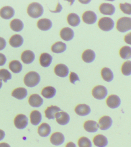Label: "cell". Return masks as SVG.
Returning <instances> with one entry per match:
<instances>
[{"instance_id":"d4e9b609","label":"cell","mask_w":131,"mask_h":147,"mask_svg":"<svg viewBox=\"0 0 131 147\" xmlns=\"http://www.w3.org/2000/svg\"><path fill=\"white\" fill-rule=\"evenodd\" d=\"M51 132L50 126L47 123L41 124L38 128V133L40 136L46 137L48 136Z\"/></svg>"},{"instance_id":"c3c4849f","label":"cell","mask_w":131,"mask_h":147,"mask_svg":"<svg viewBox=\"0 0 131 147\" xmlns=\"http://www.w3.org/2000/svg\"><path fill=\"white\" fill-rule=\"evenodd\" d=\"M2 80H0V89L1 88V87H2Z\"/></svg>"},{"instance_id":"7bdbcfd3","label":"cell","mask_w":131,"mask_h":147,"mask_svg":"<svg viewBox=\"0 0 131 147\" xmlns=\"http://www.w3.org/2000/svg\"><path fill=\"white\" fill-rule=\"evenodd\" d=\"M124 40L126 43L131 45V32L125 36Z\"/></svg>"},{"instance_id":"cb8c5ba5","label":"cell","mask_w":131,"mask_h":147,"mask_svg":"<svg viewBox=\"0 0 131 147\" xmlns=\"http://www.w3.org/2000/svg\"><path fill=\"white\" fill-rule=\"evenodd\" d=\"M52 59V56L49 54L43 53L40 56V64L44 67H48L51 64Z\"/></svg>"},{"instance_id":"f6af8a7d","label":"cell","mask_w":131,"mask_h":147,"mask_svg":"<svg viewBox=\"0 0 131 147\" xmlns=\"http://www.w3.org/2000/svg\"><path fill=\"white\" fill-rule=\"evenodd\" d=\"M5 136V133L4 131L0 129V141H1L4 138Z\"/></svg>"},{"instance_id":"d6986e66","label":"cell","mask_w":131,"mask_h":147,"mask_svg":"<svg viewBox=\"0 0 131 147\" xmlns=\"http://www.w3.org/2000/svg\"><path fill=\"white\" fill-rule=\"evenodd\" d=\"M60 111H62L59 107L56 106H51L48 107L45 110V114L46 118L49 119H54L55 117V115Z\"/></svg>"},{"instance_id":"8992f818","label":"cell","mask_w":131,"mask_h":147,"mask_svg":"<svg viewBox=\"0 0 131 147\" xmlns=\"http://www.w3.org/2000/svg\"><path fill=\"white\" fill-rule=\"evenodd\" d=\"M15 126L20 129L25 128L28 124V119L26 115L19 114L16 116L14 121Z\"/></svg>"},{"instance_id":"bcb514c9","label":"cell","mask_w":131,"mask_h":147,"mask_svg":"<svg viewBox=\"0 0 131 147\" xmlns=\"http://www.w3.org/2000/svg\"><path fill=\"white\" fill-rule=\"evenodd\" d=\"M66 147H76V146L73 142H70L66 144Z\"/></svg>"},{"instance_id":"f546056e","label":"cell","mask_w":131,"mask_h":147,"mask_svg":"<svg viewBox=\"0 0 131 147\" xmlns=\"http://www.w3.org/2000/svg\"><path fill=\"white\" fill-rule=\"evenodd\" d=\"M68 22L71 26L75 27L78 26L80 24V17L77 14L71 13L68 16Z\"/></svg>"},{"instance_id":"d6a6232c","label":"cell","mask_w":131,"mask_h":147,"mask_svg":"<svg viewBox=\"0 0 131 147\" xmlns=\"http://www.w3.org/2000/svg\"><path fill=\"white\" fill-rule=\"evenodd\" d=\"M10 26L11 29L16 32L22 31L24 28V24L20 20L14 19L10 23Z\"/></svg>"},{"instance_id":"ee69618b","label":"cell","mask_w":131,"mask_h":147,"mask_svg":"<svg viewBox=\"0 0 131 147\" xmlns=\"http://www.w3.org/2000/svg\"><path fill=\"white\" fill-rule=\"evenodd\" d=\"M62 6L59 3H57V8H56V10L55 11H51L50 10V11L52 12L53 13H59L61 11L62 9Z\"/></svg>"},{"instance_id":"44dd1931","label":"cell","mask_w":131,"mask_h":147,"mask_svg":"<svg viewBox=\"0 0 131 147\" xmlns=\"http://www.w3.org/2000/svg\"><path fill=\"white\" fill-rule=\"evenodd\" d=\"M94 145L98 147H105L107 145V139L104 136L98 134L93 139Z\"/></svg>"},{"instance_id":"5b68a950","label":"cell","mask_w":131,"mask_h":147,"mask_svg":"<svg viewBox=\"0 0 131 147\" xmlns=\"http://www.w3.org/2000/svg\"><path fill=\"white\" fill-rule=\"evenodd\" d=\"M107 94L108 91L106 88L102 86H97L92 91L93 96L98 100H102L105 98Z\"/></svg>"},{"instance_id":"f35d334b","label":"cell","mask_w":131,"mask_h":147,"mask_svg":"<svg viewBox=\"0 0 131 147\" xmlns=\"http://www.w3.org/2000/svg\"><path fill=\"white\" fill-rule=\"evenodd\" d=\"M120 8L124 13L131 15V4L129 3H120Z\"/></svg>"},{"instance_id":"8fae6325","label":"cell","mask_w":131,"mask_h":147,"mask_svg":"<svg viewBox=\"0 0 131 147\" xmlns=\"http://www.w3.org/2000/svg\"><path fill=\"white\" fill-rule=\"evenodd\" d=\"M106 103L108 106L111 109L118 107L121 104V100L119 96L115 95H111L107 99Z\"/></svg>"},{"instance_id":"277c9868","label":"cell","mask_w":131,"mask_h":147,"mask_svg":"<svg viewBox=\"0 0 131 147\" xmlns=\"http://www.w3.org/2000/svg\"><path fill=\"white\" fill-rule=\"evenodd\" d=\"M115 23L111 18L105 17L101 18L98 22L99 28L105 32H109L114 27Z\"/></svg>"},{"instance_id":"7c38bea8","label":"cell","mask_w":131,"mask_h":147,"mask_svg":"<svg viewBox=\"0 0 131 147\" xmlns=\"http://www.w3.org/2000/svg\"><path fill=\"white\" fill-rule=\"evenodd\" d=\"M56 121L59 125H65L68 123L70 117L67 113L64 111L57 113L55 115Z\"/></svg>"},{"instance_id":"30bf717a","label":"cell","mask_w":131,"mask_h":147,"mask_svg":"<svg viewBox=\"0 0 131 147\" xmlns=\"http://www.w3.org/2000/svg\"><path fill=\"white\" fill-rule=\"evenodd\" d=\"M54 72L55 74L61 78H65L68 75L69 70L68 67L64 64H58L56 65Z\"/></svg>"},{"instance_id":"7dc6e473","label":"cell","mask_w":131,"mask_h":147,"mask_svg":"<svg viewBox=\"0 0 131 147\" xmlns=\"http://www.w3.org/2000/svg\"><path fill=\"white\" fill-rule=\"evenodd\" d=\"M0 147H10L8 144L3 142V143H0Z\"/></svg>"},{"instance_id":"603a6c76","label":"cell","mask_w":131,"mask_h":147,"mask_svg":"<svg viewBox=\"0 0 131 147\" xmlns=\"http://www.w3.org/2000/svg\"><path fill=\"white\" fill-rule=\"evenodd\" d=\"M84 129L89 133H95L98 129L99 125L96 122L93 120H88L84 125Z\"/></svg>"},{"instance_id":"9c48e42d","label":"cell","mask_w":131,"mask_h":147,"mask_svg":"<svg viewBox=\"0 0 131 147\" xmlns=\"http://www.w3.org/2000/svg\"><path fill=\"white\" fill-rule=\"evenodd\" d=\"M112 123V119L110 117L103 116L99 120V127L102 130H106L111 127Z\"/></svg>"},{"instance_id":"2e32d148","label":"cell","mask_w":131,"mask_h":147,"mask_svg":"<svg viewBox=\"0 0 131 147\" xmlns=\"http://www.w3.org/2000/svg\"><path fill=\"white\" fill-rule=\"evenodd\" d=\"M65 138L64 135L59 132L52 134L50 138L51 142L55 146H59L64 142Z\"/></svg>"},{"instance_id":"e575fe53","label":"cell","mask_w":131,"mask_h":147,"mask_svg":"<svg viewBox=\"0 0 131 147\" xmlns=\"http://www.w3.org/2000/svg\"><path fill=\"white\" fill-rule=\"evenodd\" d=\"M120 57L124 59H128L131 58V48L128 46H124L120 51Z\"/></svg>"},{"instance_id":"74e56055","label":"cell","mask_w":131,"mask_h":147,"mask_svg":"<svg viewBox=\"0 0 131 147\" xmlns=\"http://www.w3.org/2000/svg\"><path fill=\"white\" fill-rule=\"evenodd\" d=\"M78 144L79 147H92V146L90 140L85 137H82L79 139Z\"/></svg>"},{"instance_id":"4dcf8cb0","label":"cell","mask_w":131,"mask_h":147,"mask_svg":"<svg viewBox=\"0 0 131 147\" xmlns=\"http://www.w3.org/2000/svg\"><path fill=\"white\" fill-rule=\"evenodd\" d=\"M101 75L103 80L107 82H110L113 80V74L110 69L104 67L101 71Z\"/></svg>"},{"instance_id":"484cf974","label":"cell","mask_w":131,"mask_h":147,"mask_svg":"<svg viewBox=\"0 0 131 147\" xmlns=\"http://www.w3.org/2000/svg\"><path fill=\"white\" fill-rule=\"evenodd\" d=\"M27 94V90L26 88L19 87L13 91L12 96L17 99L22 100L26 97Z\"/></svg>"},{"instance_id":"f1b7e54d","label":"cell","mask_w":131,"mask_h":147,"mask_svg":"<svg viewBox=\"0 0 131 147\" xmlns=\"http://www.w3.org/2000/svg\"><path fill=\"white\" fill-rule=\"evenodd\" d=\"M30 118L32 125L36 126L41 122L42 115L40 111L38 110H34L31 113Z\"/></svg>"},{"instance_id":"ac0fdd59","label":"cell","mask_w":131,"mask_h":147,"mask_svg":"<svg viewBox=\"0 0 131 147\" xmlns=\"http://www.w3.org/2000/svg\"><path fill=\"white\" fill-rule=\"evenodd\" d=\"M75 111L78 115L85 116L90 113L91 109L89 106L87 105L79 104L76 107Z\"/></svg>"},{"instance_id":"4fadbf2b","label":"cell","mask_w":131,"mask_h":147,"mask_svg":"<svg viewBox=\"0 0 131 147\" xmlns=\"http://www.w3.org/2000/svg\"><path fill=\"white\" fill-rule=\"evenodd\" d=\"M29 103L33 107L38 108L41 106L43 103L42 98L37 94H34L30 96Z\"/></svg>"},{"instance_id":"5bb4252c","label":"cell","mask_w":131,"mask_h":147,"mask_svg":"<svg viewBox=\"0 0 131 147\" xmlns=\"http://www.w3.org/2000/svg\"><path fill=\"white\" fill-rule=\"evenodd\" d=\"M14 14V10L10 6H5L0 10V16L3 19H10Z\"/></svg>"},{"instance_id":"ffe728a7","label":"cell","mask_w":131,"mask_h":147,"mask_svg":"<svg viewBox=\"0 0 131 147\" xmlns=\"http://www.w3.org/2000/svg\"><path fill=\"white\" fill-rule=\"evenodd\" d=\"M38 28L42 31H48L52 26V22L50 20L47 18L40 19L37 24Z\"/></svg>"},{"instance_id":"52a82bcc","label":"cell","mask_w":131,"mask_h":147,"mask_svg":"<svg viewBox=\"0 0 131 147\" xmlns=\"http://www.w3.org/2000/svg\"><path fill=\"white\" fill-rule=\"evenodd\" d=\"M82 18L84 22L89 25L95 24L97 20L96 14L92 11H87L84 13Z\"/></svg>"},{"instance_id":"e0dca14e","label":"cell","mask_w":131,"mask_h":147,"mask_svg":"<svg viewBox=\"0 0 131 147\" xmlns=\"http://www.w3.org/2000/svg\"><path fill=\"white\" fill-rule=\"evenodd\" d=\"M23 63L25 64H30L34 61L35 59V55L30 50H26L23 52L21 56Z\"/></svg>"},{"instance_id":"ab89813d","label":"cell","mask_w":131,"mask_h":147,"mask_svg":"<svg viewBox=\"0 0 131 147\" xmlns=\"http://www.w3.org/2000/svg\"><path fill=\"white\" fill-rule=\"evenodd\" d=\"M70 81L71 83L75 84V82L77 80L80 81L79 77L74 72H71L70 75Z\"/></svg>"},{"instance_id":"4316f807","label":"cell","mask_w":131,"mask_h":147,"mask_svg":"<svg viewBox=\"0 0 131 147\" xmlns=\"http://www.w3.org/2000/svg\"><path fill=\"white\" fill-rule=\"evenodd\" d=\"M82 57L83 60L86 63H90L95 59V54L93 50L87 49L83 53Z\"/></svg>"},{"instance_id":"9a60e30c","label":"cell","mask_w":131,"mask_h":147,"mask_svg":"<svg viewBox=\"0 0 131 147\" xmlns=\"http://www.w3.org/2000/svg\"><path fill=\"white\" fill-rule=\"evenodd\" d=\"M60 35L61 38L64 41H70L73 39L74 33L72 29L66 27L61 30L60 32Z\"/></svg>"},{"instance_id":"7402d4cb","label":"cell","mask_w":131,"mask_h":147,"mask_svg":"<svg viewBox=\"0 0 131 147\" xmlns=\"http://www.w3.org/2000/svg\"><path fill=\"white\" fill-rule=\"evenodd\" d=\"M24 39L19 34H16L12 36L9 40L10 45L14 48H18L22 45Z\"/></svg>"},{"instance_id":"d590c367","label":"cell","mask_w":131,"mask_h":147,"mask_svg":"<svg viewBox=\"0 0 131 147\" xmlns=\"http://www.w3.org/2000/svg\"><path fill=\"white\" fill-rule=\"evenodd\" d=\"M122 72L124 75L129 76L131 75V61H127L123 64Z\"/></svg>"},{"instance_id":"1f68e13d","label":"cell","mask_w":131,"mask_h":147,"mask_svg":"<svg viewBox=\"0 0 131 147\" xmlns=\"http://www.w3.org/2000/svg\"><path fill=\"white\" fill-rule=\"evenodd\" d=\"M66 49V45L61 41H59L54 44L52 46V51L56 53H60L64 52Z\"/></svg>"},{"instance_id":"7a4b0ae2","label":"cell","mask_w":131,"mask_h":147,"mask_svg":"<svg viewBox=\"0 0 131 147\" xmlns=\"http://www.w3.org/2000/svg\"><path fill=\"white\" fill-rule=\"evenodd\" d=\"M40 81V75L34 71L29 72L24 77V83L28 87H35L39 84Z\"/></svg>"},{"instance_id":"6da1fadb","label":"cell","mask_w":131,"mask_h":147,"mask_svg":"<svg viewBox=\"0 0 131 147\" xmlns=\"http://www.w3.org/2000/svg\"><path fill=\"white\" fill-rule=\"evenodd\" d=\"M27 13L30 17L37 18L41 17L43 14L44 9L42 5L37 2L30 3L28 7Z\"/></svg>"},{"instance_id":"3957f363","label":"cell","mask_w":131,"mask_h":147,"mask_svg":"<svg viewBox=\"0 0 131 147\" xmlns=\"http://www.w3.org/2000/svg\"><path fill=\"white\" fill-rule=\"evenodd\" d=\"M117 28L122 33H125L131 30V18L123 17L120 18L117 22Z\"/></svg>"},{"instance_id":"b9f144b4","label":"cell","mask_w":131,"mask_h":147,"mask_svg":"<svg viewBox=\"0 0 131 147\" xmlns=\"http://www.w3.org/2000/svg\"><path fill=\"white\" fill-rule=\"evenodd\" d=\"M6 46V42L3 38L0 37V51L3 50Z\"/></svg>"},{"instance_id":"60d3db41","label":"cell","mask_w":131,"mask_h":147,"mask_svg":"<svg viewBox=\"0 0 131 147\" xmlns=\"http://www.w3.org/2000/svg\"><path fill=\"white\" fill-rule=\"evenodd\" d=\"M6 61V57L3 54L0 53V66L4 65Z\"/></svg>"},{"instance_id":"83f0119b","label":"cell","mask_w":131,"mask_h":147,"mask_svg":"<svg viewBox=\"0 0 131 147\" xmlns=\"http://www.w3.org/2000/svg\"><path fill=\"white\" fill-rule=\"evenodd\" d=\"M56 90L54 87L48 86L42 90L41 95L46 98H51L56 95Z\"/></svg>"},{"instance_id":"ba28073f","label":"cell","mask_w":131,"mask_h":147,"mask_svg":"<svg viewBox=\"0 0 131 147\" xmlns=\"http://www.w3.org/2000/svg\"><path fill=\"white\" fill-rule=\"evenodd\" d=\"M99 10L102 14L112 16L115 13V8L113 5L109 3H103L100 6Z\"/></svg>"},{"instance_id":"8d00e7d4","label":"cell","mask_w":131,"mask_h":147,"mask_svg":"<svg viewBox=\"0 0 131 147\" xmlns=\"http://www.w3.org/2000/svg\"><path fill=\"white\" fill-rule=\"evenodd\" d=\"M11 78V73L7 70L4 69L0 70V80L7 82L8 80H10Z\"/></svg>"},{"instance_id":"836d02e7","label":"cell","mask_w":131,"mask_h":147,"mask_svg":"<svg viewBox=\"0 0 131 147\" xmlns=\"http://www.w3.org/2000/svg\"><path fill=\"white\" fill-rule=\"evenodd\" d=\"M9 68L13 73H19L22 71V65L19 61L14 60L9 63Z\"/></svg>"}]
</instances>
